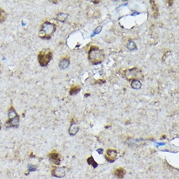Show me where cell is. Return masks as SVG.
Returning <instances> with one entry per match:
<instances>
[{"instance_id":"22","label":"cell","mask_w":179,"mask_h":179,"mask_svg":"<svg viewBox=\"0 0 179 179\" xmlns=\"http://www.w3.org/2000/svg\"><path fill=\"white\" fill-rule=\"evenodd\" d=\"M1 120H0V129H1Z\"/></svg>"},{"instance_id":"10","label":"cell","mask_w":179,"mask_h":179,"mask_svg":"<svg viewBox=\"0 0 179 179\" xmlns=\"http://www.w3.org/2000/svg\"><path fill=\"white\" fill-rule=\"evenodd\" d=\"M79 131V127L76 123H72L70 127L68 130V133L70 136H75Z\"/></svg>"},{"instance_id":"15","label":"cell","mask_w":179,"mask_h":179,"mask_svg":"<svg viewBox=\"0 0 179 179\" xmlns=\"http://www.w3.org/2000/svg\"><path fill=\"white\" fill-rule=\"evenodd\" d=\"M80 90H81V87H80L78 86H74V87H72L70 89L69 93H70V95H75V94H78V93H79L80 91Z\"/></svg>"},{"instance_id":"16","label":"cell","mask_w":179,"mask_h":179,"mask_svg":"<svg viewBox=\"0 0 179 179\" xmlns=\"http://www.w3.org/2000/svg\"><path fill=\"white\" fill-rule=\"evenodd\" d=\"M126 47L130 50H134L137 49V46L133 41H129L128 43H127Z\"/></svg>"},{"instance_id":"13","label":"cell","mask_w":179,"mask_h":179,"mask_svg":"<svg viewBox=\"0 0 179 179\" xmlns=\"http://www.w3.org/2000/svg\"><path fill=\"white\" fill-rule=\"evenodd\" d=\"M114 173H115V175L117 178L121 179L124 177V176L125 175V169L122 168H117V169H115Z\"/></svg>"},{"instance_id":"19","label":"cell","mask_w":179,"mask_h":179,"mask_svg":"<svg viewBox=\"0 0 179 179\" xmlns=\"http://www.w3.org/2000/svg\"><path fill=\"white\" fill-rule=\"evenodd\" d=\"M102 26H99V27H97L95 29H94V31L93 32V34L91 35V37H93L94 36H95L96 35L99 34L101 32V31H102Z\"/></svg>"},{"instance_id":"20","label":"cell","mask_w":179,"mask_h":179,"mask_svg":"<svg viewBox=\"0 0 179 179\" xmlns=\"http://www.w3.org/2000/svg\"><path fill=\"white\" fill-rule=\"evenodd\" d=\"M96 151L99 153L100 154H102L103 153V151H104V150L102 149H97L96 150Z\"/></svg>"},{"instance_id":"17","label":"cell","mask_w":179,"mask_h":179,"mask_svg":"<svg viewBox=\"0 0 179 179\" xmlns=\"http://www.w3.org/2000/svg\"><path fill=\"white\" fill-rule=\"evenodd\" d=\"M87 162H88V164H89V165H92L94 168L97 167L98 164H97V163L94 160L93 156H91V157H89V158L87 159Z\"/></svg>"},{"instance_id":"7","label":"cell","mask_w":179,"mask_h":179,"mask_svg":"<svg viewBox=\"0 0 179 179\" xmlns=\"http://www.w3.org/2000/svg\"><path fill=\"white\" fill-rule=\"evenodd\" d=\"M70 64V60L68 58H63L59 62V66L60 68L62 70H65L67 69V68L68 67Z\"/></svg>"},{"instance_id":"21","label":"cell","mask_w":179,"mask_h":179,"mask_svg":"<svg viewBox=\"0 0 179 179\" xmlns=\"http://www.w3.org/2000/svg\"><path fill=\"white\" fill-rule=\"evenodd\" d=\"M93 2L94 3H99V1H93Z\"/></svg>"},{"instance_id":"2","label":"cell","mask_w":179,"mask_h":179,"mask_svg":"<svg viewBox=\"0 0 179 179\" xmlns=\"http://www.w3.org/2000/svg\"><path fill=\"white\" fill-rule=\"evenodd\" d=\"M56 30V25L48 21L45 22L42 25L38 35L41 38L50 39Z\"/></svg>"},{"instance_id":"9","label":"cell","mask_w":179,"mask_h":179,"mask_svg":"<svg viewBox=\"0 0 179 179\" xmlns=\"http://www.w3.org/2000/svg\"><path fill=\"white\" fill-rule=\"evenodd\" d=\"M9 124V126L11 127H14V128H17L19 125V117L18 116H16L14 117L11 118L9 120V121L7 122Z\"/></svg>"},{"instance_id":"12","label":"cell","mask_w":179,"mask_h":179,"mask_svg":"<svg viewBox=\"0 0 179 179\" xmlns=\"http://www.w3.org/2000/svg\"><path fill=\"white\" fill-rule=\"evenodd\" d=\"M151 4L152 6V9L153 11V12H154L153 16H154V18H157L159 15V11H158V7L157 6V4H156L154 1H151Z\"/></svg>"},{"instance_id":"4","label":"cell","mask_w":179,"mask_h":179,"mask_svg":"<svg viewBox=\"0 0 179 179\" xmlns=\"http://www.w3.org/2000/svg\"><path fill=\"white\" fill-rule=\"evenodd\" d=\"M125 77L128 81L133 80H140L143 78L141 71L137 68H133L125 71Z\"/></svg>"},{"instance_id":"18","label":"cell","mask_w":179,"mask_h":179,"mask_svg":"<svg viewBox=\"0 0 179 179\" xmlns=\"http://www.w3.org/2000/svg\"><path fill=\"white\" fill-rule=\"evenodd\" d=\"M6 13L2 9L0 8V23H2L6 19Z\"/></svg>"},{"instance_id":"11","label":"cell","mask_w":179,"mask_h":179,"mask_svg":"<svg viewBox=\"0 0 179 179\" xmlns=\"http://www.w3.org/2000/svg\"><path fill=\"white\" fill-rule=\"evenodd\" d=\"M142 83L139 80H133L131 81V87L133 89L139 90L141 88Z\"/></svg>"},{"instance_id":"8","label":"cell","mask_w":179,"mask_h":179,"mask_svg":"<svg viewBox=\"0 0 179 179\" xmlns=\"http://www.w3.org/2000/svg\"><path fill=\"white\" fill-rule=\"evenodd\" d=\"M50 160L54 163L55 164L59 165L60 164V158L59 156L58 153L57 152H51L50 155Z\"/></svg>"},{"instance_id":"6","label":"cell","mask_w":179,"mask_h":179,"mask_svg":"<svg viewBox=\"0 0 179 179\" xmlns=\"http://www.w3.org/2000/svg\"><path fill=\"white\" fill-rule=\"evenodd\" d=\"M51 173L55 177L62 178L65 175V171L63 167H54L52 170Z\"/></svg>"},{"instance_id":"14","label":"cell","mask_w":179,"mask_h":179,"mask_svg":"<svg viewBox=\"0 0 179 179\" xmlns=\"http://www.w3.org/2000/svg\"><path fill=\"white\" fill-rule=\"evenodd\" d=\"M68 17V14H67V13L59 12L57 16V20L59 22L64 23L67 21Z\"/></svg>"},{"instance_id":"5","label":"cell","mask_w":179,"mask_h":179,"mask_svg":"<svg viewBox=\"0 0 179 179\" xmlns=\"http://www.w3.org/2000/svg\"><path fill=\"white\" fill-rule=\"evenodd\" d=\"M117 151L113 149H108L107 150L106 154L105 155V158L109 163H113L115 162L117 156Z\"/></svg>"},{"instance_id":"1","label":"cell","mask_w":179,"mask_h":179,"mask_svg":"<svg viewBox=\"0 0 179 179\" xmlns=\"http://www.w3.org/2000/svg\"><path fill=\"white\" fill-rule=\"evenodd\" d=\"M105 55L104 51L96 46H91L88 51V59L94 65L102 63Z\"/></svg>"},{"instance_id":"3","label":"cell","mask_w":179,"mask_h":179,"mask_svg":"<svg viewBox=\"0 0 179 179\" xmlns=\"http://www.w3.org/2000/svg\"><path fill=\"white\" fill-rule=\"evenodd\" d=\"M53 57V54L50 48H44L38 55V63L42 67H46Z\"/></svg>"}]
</instances>
